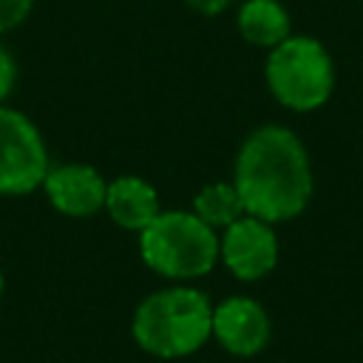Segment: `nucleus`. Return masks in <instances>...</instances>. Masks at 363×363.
Segmentation results:
<instances>
[{"label": "nucleus", "instance_id": "f257e3e1", "mask_svg": "<svg viewBox=\"0 0 363 363\" xmlns=\"http://www.w3.org/2000/svg\"><path fill=\"white\" fill-rule=\"evenodd\" d=\"M233 184L250 216L269 224L301 216L315 190L301 136L275 122L250 130L233 162Z\"/></svg>", "mask_w": 363, "mask_h": 363}, {"label": "nucleus", "instance_id": "f03ea898", "mask_svg": "<svg viewBox=\"0 0 363 363\" xmlns=\"http://www.w3.org/2000/svg\"><path fill=\"white\" fill-rule=\"evenodd\" d=\"M213 301L190 284H170L145 295L130 318L133 343L159 360H182L210 340Z\"/></svg>", "mask_w": 363, "mask_h": 363}, {"label": "nucleus", "instance_id": "7ed1b4c3", "mask_svg": "<svg viewBox=\"0 0 363 363\" xmlns=\"http://www.w3.org/2000/svg\"><path fill=\"white\" fill-rule=\"evenodd\" d=\"M139 258L159 278L190 284L218 264V230L193 210H164L139 233Z\"/></svg>", "mask_w": 363, "mask_h": 363}, {"label": "nucleus", "instance_id": "20e7f679", "mask_svg": "<svg viewBox=\"0 0 363 363\" xmlns=\"http://www.w3.org/2000/svg\"><path fill=\"white\" fill-rule=\"evenodd\" d=\"M264 79L275 102L286 111L309 113L329 102L335 91V65L326 45L306 34H289L269 48Z\"/></svg>", "mask_w": 363, "mask_h": 363}, {"label": "nucleus", "instance_id": "39448f33", "mask_svg": "<svg viewBox=\"0 0 363 363\" xmlns=\"http://www.w3.org/2000/svg\"><path fill=\"white\" fill-rule=\"evenodd\" d=\"M51 156L37 122L20 108L0 105V196L20 199L43 187Z\"/></svg>", "mask_w": 363, "mask_h": 363}, {"label": "nucleus", "instance_id": "423d86ee", "mask_svg": "<svg viewBox=\"0 0 363 363\" xmlns=\"http://www.w3.org/2000/svg\"><path fill=\"white\" fill-rule=\"evenodd\" d=\"M218 264L238 281H261L278 264L275 224L244 213L218 235Z\"/></svg>", "mask_w": 363, "mask_h": 363}, {"label": "nucleus", "instance_id": "0eeeda50", "mask_svg": "<svg viewBox=\"0 0 363 363\" xmlns=\"http://www.w3.org/2000/svg\"><path fill=\"white\" fill-rule=\"evenodd\" d=\"M210 337L233 357H255L272 340L269 312L250 295H230L213 303Z\"/></svg>", "mask_w": 363, "mask_h": 363}, {"label": "nucleus", "instance_id": "6e6552de", "mask_svg": "<svg viewBox=\"0 0 363 363\" xmlns=\"http://www.w3.org/2000/svg\"><path fill=\"white\" fill-rule=\"evenodd\" d=\"M51 207L68 218H91L105 210L108 182L105 176L85 162L51 164L40 187Z\"/></svg>", "mask_w": 363, "mask_h": 363}, {"label": "nucleus", "instance_id": "1a4fd4ad", "mask_svg": "<svg viewBox=\"0 0 363 363\" xmlns=\"http://www.w3.org/2000/svg\"><path fill=\"white\" fill-rule=\"evenodd\" d=\"M105 213L116 227L139 235L162 213V199H159V190L147 179L122 173L108 182Z\"/></svg>", "mask_w": 363, "mask_h": 363}, {"label": "nucleus", "instance_id": "9d476101", "mask_svg": "<svg viewBox=\"0 0 363 363\" xmlns=\"http://www.w3.org/2000/svg\"><path fill=\"white\" fill-rule=\"evenodd\" d=\"M238 34L255 48H275L292 34V20L278 0H244L235 14Z\"/></svg>", "mask_w": 363, "mask_h": 363}, {"label": "nucleus", "instance_id": "9b49d317", "mask_svg": "<svg viewBox=\"0 0 363 363\" xmlns=\"http://www.w3.org/2000/svg\"><path fill=\"white\" fill-rule=\"evenodd\" d=\"M204 224H210L213 230H224L230 227L235 218H241L247 210H244V201L235 190L233 182H213V184H204L196 196H193V207H190Z\"/></svg>", "mask_w": 363, "mask_h": 363}, {"label": "nucleus", "instance_id": "f8f14e48", "mask_svg": "<svg viewBox=\"0 0 363 363\" xmlns=\"http://www.w3.org/2000/svg\"><path fill=\"white\" fill-rule=\"evenodd\" d=\"M37 0H0V34L14 31L17 26H23L31 14Z\"/></svg>", "mask_w": 363, "mask_h": 363}, {"label": "nucleus", "instance_id": "ddd939ff", "mask_svg": "<svg viewBox=\"0 0 363 363\" xmlns=\"http://www.w3.org/2000/svg\"><path fill=\"white\" fill-rule=\"evenodd\" d=\"M14 85H17V60H14L11 48L0 40V105H6Z\"/></svg>", "mask_w": 363, "mask_h": 363}, {"label": "nucleus", "instance_id": "4468645a", "mask_svg": "<svg viewBox=\"0 0 363 363\" xmlns=\"http://www.w3.org/2000/svg\"><path fill=\"white\" fill-rule=\"evenodd\" d=\"M184 3H187V9H193L201 17H218L230 9L233 0H184Z\"/></svg>", "mask_w": 363, "mask_h": 363}, {"label": "nucleus", "instance_id": "2eb2a0df", "mask_svg": "<svg viewBox=\"0 0 363 363\" xmlns=\"http://www.w3.org/2000/svg\"><path fill=\"white\" fill-rule=\"evenodd\" d=\"M3 292H6V275H3V269H0V298H3Z\"/></svg>", "mask_w": 363, "mask_h": 363}]
</instances>
